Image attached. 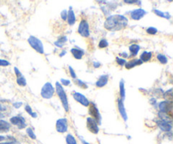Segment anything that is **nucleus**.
I'll use <instances>...</instances> for the list:
<instances>
[{
  "mask_svg": "<svg viewBox=\"0 0 173 144\" xmlns=\"http://www.w3.org/2000/svg\"><path fill=\"white\" fill-rule=\"evenodd\" d=\"M66 21H68V24L69 25H73L75 24L76 22V17H75V14H74V10L72 7H69V10L68 11L67 14V20Z\"/></svg>",
  "mask_w": 173,
  "mask_h": 144,
  "instance_id": "16",
  "label": "nucleus"
},
{
  "mask_svg": "<svg viewBox=\"0 0 173 144\" xmlns=\"http://www.w3.org/2000/svg\"><path fill=\"white\" fill-rule=\"evenodd\" d=\"M5 109H6V108H5V107H4V106L0 104V112H1V111H4V110H5Z\"/></svg>",
  "mask_w": 173,
  "mask_h": 144,
  "instance_id": "44",
  "label": "nucleus"
},
{
  "mask_svg": "<svg viewBox=\"0 0 173 144\" xmlns=\"http://www.w3.org/2000/svg\"><path fill=\"white\" fill-rule=\"evenodd\" d=\"M158 109H159L160 111L159 113L167 115L169 113H171V110H172V103H171V101H166V100L161 101L158 104Z\"/></svg>",
  "mask_w": 173,
  "mask_h": 144,
  "instance_id": "9",
  "label": "nucleus"
},
{
  "mask_svg": "<svg viewBox=\"0 0 173 144\" xmlns=\"http://www.w3.org/2000/svg\"><path fill=\"white\" fill-rule=\"evenodd\" d=\"M10 144H19V143H17V142H11Z\"/></svg>",
  "mask_w": 173,
  "mask_h": 144,
  "instance_id": "49",
  "label": "nucleus"
},
{
  "mask_svg": "<svg viewBox=\"0 0 173 144\" xmlns=\"http://www.w3.org/2000/svg\"><path fill=\"white\" fill-rule=\"evenodd\" d=\"M143 63H142V61L139 59H134V60H131L130 61L127 62L124 66L126 67V69H127V70H130V69H133L134 67L141 65Z\"/></svg>",
  "mask_w": 173,
  "mask_h": 144,
  "instance_id": "18",
  "label": "nucleus"
},
{
  "mask_svg": "<svg viewBox=\"0 0 173 144\" xmlns=\"http://www.w3.org/2000/svg\"><path fill=\"white\" fill-rule=\"evenodd\" d=\"M11 125L4 119H0V131L1 132H7L10 129Z\"/></svg>",
  "mask_w": 173,
  "mask_h": 144,
  "instance_id": "20",
  "label": "nucleus"
},
{
  "mask_svg": "<svg viewBox=\"0 0 173 144\" xmlns=\"http://www.w3.org/2000/svg\"><path fill=\"white\" fill-rule=\"evenodd\" d=\"M68 41V37L66 36H63V37H60L59 38H57V41H55L54 42V45L56 46L57 48H63L64 45H65V43L67 42Z\"/></svg>",
  "mask_w": 173,
  "mask_h": 144,
  "instance_id": "22",
  "label": "nucleus"
},
{
  "mask_svg": "<svg viewBox=\"0 0 173 144\" xmlns=\"http://www.w3.org/2000/svg\"><path fill=\"white\" fill-rule=\"evenodd\" d=\"M22 105H23V103L22 102H16L13 103V106H14L15 109H20Z\"/></svg>",
  "mask_w": 173,
  "mask_h": 144,
  "instance_id": "40",
  "label": "nucleus"
},
{
  "mask_svg": "<svg viewBox=\"0 0 173 144\" xmlns=\"http://www.w3.org/2000/svg\"><path fill=\"white\" fill-rule=\"evenodd\" d=\"M124 3L127 4H136V5H140L141 4V1H135V0H133V1H131V0H125L124 1Z\"/></svg>",
  "mask_w": 173,
  "mask_h": 144,
  "instance_id": "36",
  "label": "nucleus"
},
{
  "mask_svg": "<svg viewBox=\"0 0 173 144\" xmlns=\"http://www.w3.org/2000/svg\"><path fill=\"white\" fill-rule=\"evenodd\" d=\"M4 116H5V115H4L3 113L0 112V119H3V118H4Z\"/></svg>",
  "mask_w": 173,
  "mask_h": 144,
  "instance_id": "48",
  "label": "nucleus"
},
{
  "mask_svg": "<svg viewBox=\"0 0 173 144\" xmlns=\"http://www.w3.org/2000/svg\"><path fill=\"white\" fill-rule=\"evenodd\" d=\"M68 71H69V74H70L71 77L73 78V79H74V80H75V79H77V75H76L74 70L70 66V65L68 66Z\"/></svg>",
  "mask_w": 173,
  "mask_h": 144,
  "instance_id": "35",
  "label": "nucleus"
},
{
  "mask_svg": "<svg viewBox=\"0 0 173 144\" xmlns=\"http://www.w3.org/2000/svg\"><path fill=\"white\" fill-rule=\"evenodd\" d=\"M73 98L74 99L79 103H80L82 106H85V107H89L90 102L89 101V99L85 97V95H83L80 92L78 91H74L73 93Z\"/></svg>",
  "mask_w": 173,
  "mask_h": 144,
  "instance_id": "10",
  "label": "nucleus"
},
{
  "mask_svg": "<svg viewBox=\"0 0 173 144\" xmlns=\"http://www.w3.org/2000/svg\"><path fill=\"white\" fill-rule=\"evenodd\" d=\"M152 56H153L152 52H149V51H144V52L140 54L139 60H141L142 63H144V62H149V60H151Z\"/></svg>",
  "mask_w": 173,
  "mask_h": 144,
  "instance_id": "19",
  "label": "nucleus"
},
{
  "mask_svg": "<svg viewBox=\"0 0 173 144\" xmlns=\"http://www.w3.org/2000/svg\"><path fill=\"white\" fill-rule=\"evenodd\" d=\"M117 109H118V112L120 114L121 117L123 118L124 121L127 120V115L126 112V109L124 106V100L121 99L120 98L117 100Z\"/></svg>",
  "mask_w": 173,
  "mask_h": 144,
  "instance_id": "13",
  "label": "nucleus"
},
{
  "mask_svg": "<svg viewBox=\"0 0 173 144\" xmlns=\"http://www.w3.org/2000/svg\"><path fill=\"white\" fill-rule=\"evenodd\" d=\"M6 139V137H4V136H1L0 135V142H3V141H4Z\"/></svg>",
  "mask_w": 173,
  "mask_h": 144,
  "instance_id": "43",
  "label": "nucleus"
},
{
  "mask_svg": "<svg viewBox=\"0 0 173 144\" xmlns=\"http://www.w3.org/2000/svg\"><path fill=\"white\" fill-rule=\"evenodd\" d=\"M120 55H122V56L125 57V58H127V57L128 56V55H127V53H121Z\"/></svg>",
  "mask_w": 173,
  "mask_h": 144,
  "instance_id": "47",
  "label": "nucleus"
},
{
  "mask_svg": "<svg viewBox=\"0 0 173 144\" xmlns=\"http://www.w3.org/2000/svg\"><path fill=\"white\" fill-rule=\"evenodd\" d=\"M119 95L120 99L124 100L125 96H126V91H125V86H124V81L122 79L119 82Z\"/></svg>",
  "mask_w": 173,
  "mask_h": 144,
  "instance_id": "23",
  "label": "nucleus"
},
{
  "mask_svg": "<svg viewBox=\"0 0 173 144\" xmlns=\"http://www.w3.org/2000/svg\"><path fill=\"white\" fill-rule=\"evenodd\" d=\"M75 83H76L77 86L79 87V88H85V89L88 88V86H87V84H86L85 82H84L83 81H81V80H79V79H75Z\"/></svg>",
  "mask_w": 173,
  "mask_h": 144,
  "instance_id": "32",
  "label": "nucleus"
},
{
  "mask_svg": "<svg viewBox=\"0 0 173 144\" xmlns=\"http://www.w3.org/2000/svg\"><path fill=\"white\" fill-rule=\"evenodd\" d=\"M11 125H14L16 127H18V129L22 130V129H25L26 127V121L24 117H22L20 115H16L13 116L9 119Z\"/></svg>",
  "mask_w": 173,
  "mask_h": 144,
  "instance_id": "6",
  "label": "nucleus"
},
{
  "mask_svg": "<svg viewBox=\"0 0 173 144\" xmlns=\"http://www.w3.org/2000/svg\"><path fill=\"white\" fill-rule=\"evenodd\" d=\"M108 45H109L108 41H107L106 39L102 38V39H101V41H100L99 43H98V48L102 49H106V48H107Z\"/></svg>",
  "mask_w": 173,
  "mask_h": 144,
  "instance_id": "30",
  "label": "nucleus"
},
{
  "mask_svg": "<svg viewBox=\"0 0 173 144\" xmlns=\"http://www.w3.org/2000/svg\"><path fill=\"white\" fill-rule=\"evenodd\" d=\"M81 142L83 144H90V143H89V142H87L84 140V139H82V138H81Z\"/></svg>",
  "mask_w": 173,
  "mask_h": 144,
  "instance_id": "45",
  "label": "nucleus"
},
{
  "mask_svg": "<svg viewBox=\"0 0 173 144\" xmlns=\"http://www.w3.org/2000/svg\"><path fill=\"white\" fill-rule=\"evenodd\" d=\"M10 64V63L6 60H3V59H0V66L1 67H6L9 66Z\"/></svg>",
  "mask_w": 173,
  "mask_h": 144,
  "instance_id": "37",
  "label": "nucleus"
},
{
  "mask_svg": "<svg viewBox=\"0 0 173 144\" xmlns=\"http://www.w3.org/2000/svg\"><path fill=\"white\" fill-rule=\"evenodd\" d=\"M55 93V88L51 82H46L43 85L41 90V96L44 99H51Z\"/></svg>",
  "mask_w": 173,
  "mask_h": 144,
  "instance_id": "4",
  "label": "nucleus"
},
{
  "mask_svg": "<svg viewBox=\"0 0 173 144\" xmlns=\"http://www.w3.org/2000/svg\"><path fill=\"white\" fill-rule=\"evenodd\" d=\"M128 21L127 18L122 14H113L106 18L104 22V27L107 31H120L127 25Z\"/></svg>",
  "mask_w": 173,
  "mask_h": 144,
  "instance_id": "1",
  "label": "nucleus"
},
{
  "mask_svg": "<svg viewBox=\"0 0 173 144\" xmlns=\"http://www.w3.org/2000/svg\"><path fill=\"white\" fill-rule=\"evenodd\" d=\"M70 52L75 60H81L83 56L85 55L84 50L78 49V48H74V49H72L70 50Z\"/></svg>",
  "mask_w": 173,
  "mask_h": 144,
  "instance_id": "17",
  "label": "nucleus"
},
{
  "mask_svg": "<svg viewBox=\"0 0 173 144\" xmlns=\"http://www.w3.org/2000/svg\"><path fill=\"white\" fill-rule=\"evenodd\" d=\"M89 115L91 119H94L95 122L98 124V126L101 124V115L100 114L97 106L95 105L94 103H90L89 105Z\"/></svg>",
  "mask_w": 173,
  "mask_h": 144,
  "instance_id": "5",
  "label": "nucleus"
},
{
  "mask_svg": "<svg viewBox=\"0 0 173 144\" xmlns=\"http://www.w3.org/2000/svg\"><path fill=\"white\" fill-rule=\"evenodd\" d=\"M67 14H68V11L66 10H64L61 12V18L64 20V21H66L67 20Z\"/></svg>",
  "mask_w": 173,
  "mask_h": 144,
  "instance_id": "39",
  "label": "nucleus"
},
{
  "mask_svg": "<svg viewBox=\"0 0 173 144\" xmlns=\"http://www.w3.org/2000/svg\"><path fill=\"white\" fill-rule=\"evenodd\" d=\"M78 33L83 37H90V25L87 21L82 20L79 22L78 27Z\"/></svg>",
  "mask_w": 173,
  "mask_h": 144,
  "instance_id": "7",
  "label": "nucleus"
},
{
  "mask_svg": "<svg viewBox=\"0 0 173 144\" xmlns=\"http://www.w3.org/2000/svg\"><path fill=\"white\" fill-rule=\"evenodd\" d=\"M66 143L67 144H77V141L72 134H68L66 136Z\"/></svg>",
  "mask_w": 173,
  "mask_h": 144,
  "instance_id": "27",
  "label": "nucleus"
},
{
  "mask_svg": "<svg viewBox=\"0 0 173 144\" xmlns=\"http://www.w3.org/2000/svg\"><path fill=\"white\" fill-rule=\"evenodd\" d=\"M157 125L160 130L165 132H171L172 130V124L171 122H168L166 120H163V119H160L157 122Z\"/></svg>",
  "mask_w": 173,
  "mask_h": 144,
  "instance_id": "14",
  "label": "nucleus"
},
{
  "mask_svg": "<svg viewBox=\"0 0 173 144\" xmlns=\"http://www.w3.org/2000/svg\"><path fill=\"white\" fill-rule=\"evenodd\" d=\"M25 110L26 111V113L30 115L33 117V118H36L37 117V115H36V113L33 112V110H32L31 107L29 105V104H25Z\"/></svg>",
  "mask_w": 173,
  "mask_h": 144,
  "instance_id": "29",
  "label": "nucleus"
},
{
  "mask_svg": "<svg viewBox=\"0 0 173 144\" xmlns=\"http://www.w3.org/2000/svg\"><path fill=\"white\" fill-rule=\"evenodd\" d=\"M116 61H117V64H119L120 66H124L126 63H127V61L125 59L123 58H120V57H117L116 58Z\"/></svg>",
  "mask_w": 173,
  "mask_h": 144,
  "instance_id": "34",
  "label": "nucleus"
},
{
  "mask_svg": "<svg viewBox=\"0 0 173 144\" xmlns=\"http://www.w3.org/2000/svg\"><path fill=\"white\" fill-rule=\"evenodd\" d=\"M163 98L166 99V101H171V99H172V88L169 89L168 91H165L164 94H163Z\"/></svg>",
  "mask_w": 173,
  "mask_h": 144,
  "instance_id": "28",
  "label": "nucleus"
},
{
  "mask_svg": "<svg viewBox=\"0 0 173 144\" xmlns=\"http://www.w3.org/2000/svg\"><path fill=\"white\" fill-rule=\"evenodd\" d=\"M62 86H65V87H67V86H69L71 84V81L69 80H68V79H64V78H62L61 79V83H60Z\"/></svg>",
  "mask_w": 173,
  "mask_h": 144,
  "instance_id": "38",
  "label": "nucleus"
},
{
  "mask_svg": "<svg viewBox=\"0 0 173 144\" xmlns=\"http://www.w3.org/2000/svg\"><path fill=\"white\" fill-rule=\"evenodd\" d=\"M140 50V46L138 44H132L129 46V52H130V57H135Z\"/></svg>",
  "mask_w": 173,
  "mask_h": 144,
  "instance_id": "21",
  "label": "nucleus"
},
{
  "mask_svg": "<svg viewBox=\"0 0 173 144\" xmlns=\"http://www.w3.org/2000/svg\"><path fill=\"white\" fill-rule=\"evenodd\" d=\"M93 65L95 68H98V67L101 66V64L99 62H93Z\"/></svg>",
  "mask_w": 173,
  "mask_h": 144,
  "instance_id": "42",
  "label": "nucleus"
},
{
  "mask_svg": "<svg viewBox=\"0 0 173 144\" xmlns=\"http://www.w3.org/2000/svg\"><path fill=\"white\" fill-rule=\"evenodd\" d=\"M26 134L28 135V137H30V138H31L33 140H35V139H36V136H35V134L34 133V131H33L31 128L29 127V128L26 129Z\"/></svg>",
  "mask_w": 173,
  "mask_h": 144,
  "instance_id": "31",
  "label": "nucleus"
},
{
  "mask_svg": "<svg viewBox=\"0 0 173 144\" xmlns=\"http://www.w3.org/2000/svg\"><path fill=\"white\" fill-rule=\"evenodd\" d=\"M14 73L16 75V77H19V76H22V73L20 72V70H19L17 67H14Z\"/></svg>",
  "mask_w": 173,
  "mask_h": 144,
  "instance_id": "41",
  "label": "nucleus"
},
{
  "mask_svg": "<svg viewBox=\"0 0 173 144\" xmlns=\"http://www.w3.org/2000/svg\"><path fill=\"white\" fill-rule=\"evenodd\" d=\"M86 126H87V129H88L91 133L93 134H98L99 133V126L98 124L95 122V120L93 119H91L90 117H88L86 119Z\"/></svg>",
  "mask_w": 173,
  "mask_h": 144,
  "instance_id": "11",
  "label": "nucleus"
},
{
  "mask_svg": "<svg viewBox=\"0 0 173 144\" xmlns=\"http://www.w3.org/2000/svg\"><path fill=\"white\" fill-rule=\"evenodd\" d=\"M156 59H157V60L159 61L160 63L162 64H167V62H168V59H167V57H166V55H164V54H161V53L157 54Z\"/></svg>",
  "mask_w": 173,
  "mask_h": 144,
  "instance_id": "26",
  "label": "nucleus"
},
{
  "mask_svg": "<svg viewBox=\"0 0 173 144\" xmlns=\"http://www.w3.org/2000/svg\"><path fill=\"white\" fill-rule=\"evenodd\" d=\"M108 81H109L108 75H102L96 81L95 86H96V88H103V87H105L108 83Z\"/></svg>",
  "mask_w": 173,
  "mask_h": 144,
  "instance_id": "15",
  "label": "nucleus"
},
{
  "mask_svg": "<svg viewBox=\"0 0 173 144\" xmlns=\"http://www.w3.org/2000/svg\"><path fill=\"white\" fill-rule=\"evenodd\" d=\"M55 92L58 96V98L60 99L62 105L64 107V109L65 112H68L69 111V103H68V96L66 91L64 90V87L60 84V82L57 81L56 85H55Z\"/></svg>",
  "mask_w": 173,
  "mask_h": 144,
  "instance_id": "2",
  "label": "nucleus"
},
{
  "mask_svg": "<svg viewBox=\"0 0 173 144\" xmlns=\"http://www.w3.org/2000/svg\"><path fill=\"white\" fill-rule=\"evenodd\" d=\"M68 129V123L66 118H61L56 121V130L58 133H65Z\"/></svg>",
  "mask_w": 173,
  "mask_h": 144,
  "instance_id": "8",
  "label": "nucleus"
},
{
  "mask_svg": "<svg viewBox=\"0 0 173 144\" xmlns=\"http://www.w3.org/2000/svg\"><path fill=\"white\" fill-rule=\"evenodd\" d=\"M146 14H147V11H145V10H143V9H135L134 10L131 11L130 16L134 21H139Z\"/></svg>",
  "mask_w": 173,
  "mask_h": 144,
  "instance_id": "12",
  "label": "nucleus"
},
{
  "mask_svg": "<svg viewBox=\"0 0 173 144\" xmlns=\"http://www.w3.org/2000/svg\"><path fill=\"white\" fill-rule=\"evenodd\" d=\"M62 52H63V53L59 54V56H60V57H63L64 54H66V51H62Z\"/></svg>",
  "mask_w": 173,
  "mask_h": 144,
  "instance_id": "46",
  "label": "nucleus"
},
{
  "mask_svg": "<svg viewBox=\"0 0 173 144\" xmlns=\"http://www.w3.org/2000/svg\"><path fill=\"white\" fill-rule=\"evenodd\" d=\"M153 12L160 18H164V19H167V20H169L171 18V14L168 12H164V11L159 10H154Z\"/></svg>",
  "mask_w": 173,
  "mask_h": 144,
  "instance_id": "24",
  "label": "nucleus"
},
{
  "mask_svg": "<svg viewBox=\"0 0 173 144\" xmlns=\"http://www.w3.org/2000/svg\"><path fill=\"white\" fill-rule=\"evenodd\" d=\"M146 32L148 34H149V35H156V33L158 32V30L156 27L150 26V27H148V28L146 29Z\"/></svg>",
  "mask_w": 173,
  "mask_h": 144,
  "instance_id": "33",
  "label": "nucleus"
},
{
  "mask_svg": "<svg viewBox=\"0 0 173 144\" xmlns=\"http://www.w3.org/2000/svg\"><path fill=\"white\" fill-rule=\"evenodd\" d=\"M28 43L37 53H41V54L44 53V46H43L42 42L39 38L35 37V36H30L29 37Z\"/></svg>",
  "mask_w": 173,
  "mask_h": 144,
  "instance_id": "3",
  "label": "nucleus"
},
{
  "mask_svg": "<svg viewBox=\"0 0 173 144\" xmlns=\"http://www.w3.org/2000/svg\"><path fill=\"white\" fill-rule=\"evenodd\" d=\"M16 82H17V84L19 85L20 87H25L26 84H27L26 79H25V77L23 76V75L16 78Z\"/></svg>",
  "mask_w": 173,
  "mask_h": 144,
  "instance_id": "25",
  "label": "nucleus"
}]
</instances>
